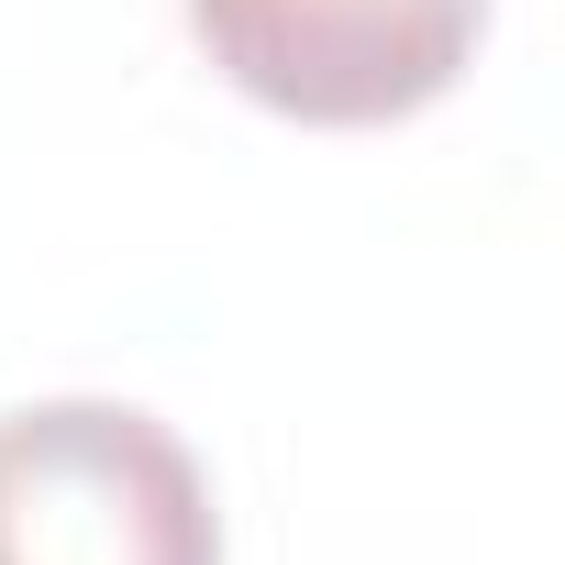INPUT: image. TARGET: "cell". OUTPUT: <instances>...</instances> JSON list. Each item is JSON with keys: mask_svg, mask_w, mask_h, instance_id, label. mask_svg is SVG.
<instances>
[{"mask_svg": "<svg viewBox=\"0 0 565 565\" xmlns=\"http://www.w3.org/2000/svg\"><path fill=\"white\" fill-rule=\"evenodd\" d=\"M0 565H222L200 455L134 399L0 411Z\"/></svg>", "mask_w": 565, "mask_h": 565, "instance_id": "6da1fadb", "label": "cell"}, {"mask_svg": "<svg viewBox=\"0 0 565 565\" xmlns=\"http://www.w3.org/2000/svg\"><path fill=\"white\" fill-rule=\"evenodd\" d=\"M189 34L255 111L377 134L433 111L477 67L488 0H189Z\"/></svg>", "mask_w": 565, "mask_h": 565, "instance_id": "7a4b0ae2", "label": "cell"}]
</instances>
